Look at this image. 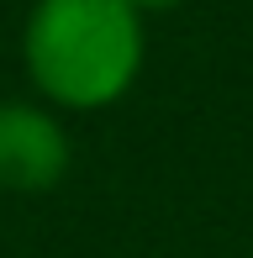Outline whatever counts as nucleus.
Masks as SVG:
<instances>
[{
    "instance_id": "obj_3",
    "label": "nucleus",
    "mask_w": 253,
    "mask_h": 258,
    "mask_svg": "<svg viewBox=\"0 0 253 258\" xmlns=\"http://www.w3.org/2000/svg\"><path fill=\"white\" fill-rule=\"evenodd\" d=\"M132 6H137V11H174L179 0H132Z\"/></svg>"
},
{
    "instance_id": "obj_1",
    "label": "nucleus",
    "mask_w": 253,
    "mask_h": 258,
    "mask_svg": "<svg viewBox=\"0 0 253 258\" xmlns=\"http://www.w3.org/2000/svg\"><path fill=\"white\" fill-rule=\"evenodd\" d=\"M27 63L58 105H111L143 63V11L132 0H37Z\"/></svg>"
},
{
    "instance_id": "obj_2",
    "label": "nucleus",
    "mask_w": 253,
    "mask_h": 258,
    "mask_svg": "<svg viewBox=\"0 0 253 258\" xmlns=\"http://www.w3.org/2000/svg\"><path fill=\"white\" fill-rule=\"evenodd\" d=\"M69 169V137L37 105H0V184L48 190Z\"/></svg>"
}]
</instances>
